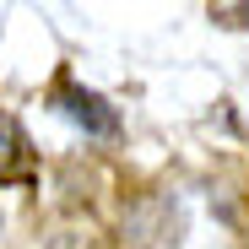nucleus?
<instances>
[{
  "instance_id": "1",
  "label": "nucleus",
  "mask_w": 249,
  "mask_h": 249,
  "mask_svg": "<svg viewBox=\"0 0 249 249\" xmlns=\"http://www.w3.org/2000/svg\"><path fill=\"white\" fill-rule=\"evenodd\" d=\"M0 184H33V152L11 114H0Z\"/></svg>"
},
{
  "instance_id": "2",
  "label": "nucleus",
  "mask_w": 249,
  "mask_h": 249,
  "mask_svg": "<svg viewBox=\"0 0 249 249\" xmlns=\"http://www.w3.org/2000/svg\"><path fill=\"white\" fill-rule=\"evenodd\" d=\"M60 108H65L71 119H81L92 136H114V124H119V119H114V108H103V98H92V92L71 87V81L60 87Z\"/></svg>"
}]
</instances>
